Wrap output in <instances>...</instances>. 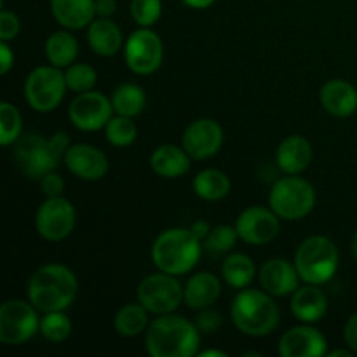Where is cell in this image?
Wrapping results in <instances>:
<instances>
[{
    "mask_svg": "<svg viewBox=\"0 0 357 357\" xmlns=\"http://www.w3.org/2000/svg\"><path fill=\"white\" fill-rule=\"evenodd\" d=\"M199 357H227L225 351H213V349H209V351H199L197 352Z\"/></svg>",
    "mask_w": 357,
    "mask_h": 357,
    "instance_id": "45",
    "label": "cell"
},
{
    "mask_svg": "<svg viewBox=\"0 0 357 357\" xmlns=\"http://www.w3.org/2000/svg\"><path fill=\"white\" fill-rule=\"evenodd\" d=\"M66 86L73 93H86V91L94 89L98 80L96 70L87 63H73L68 68H65Z\"/></svg>",
    "mask_w": 357,
    "mask_h": 357,
    "instance_id": "34",
    "label": "cell"
},
{
    "mask_svg": "<svg viewBox=\"0 0 357 357\" xmlns=\"http://www.w3.org/2000/svg\"><path fill=\"white\" fill-rule=\"evenodd\" d=\"M234 326L248 337L271 335L281 321L279 305L265 289H239L230 305Z\"/></svg>",
    "mask_w": 357,
    "mask_h": 357,
    "instance_id": "5",
    "label": "cell"
},
{
    "mask_svg": "<svg viewBox=\"0 0 357 357\" xmlns=\"http://www.w3.org/2000/svg\"><path fill=\"white\" fill-rule=\"evenodd\" d=\"M321 105L330 115L338 119L351 117L357 110V89L344 79H331L321 87Z\"/></svg>",
    "mask_w": 357,
    "mask_h": 357,
    "instance_id": "19",
    "label": "cell"
},
{
    "mask_svg": "<svg viewBox=\"0 0 357 357\" xmlns=\"http://www.w3.org/2000/svg\"><path fill=\"white\" fill-rule=\"evenodd\" d=\"M124 59L128 68L136 75H150L157 72L164 59V44L152 28L132 31L124 44Z\"/></svg>",
    "mask_w": 357,
    "mask_h": 357,
    "instance_id": "12",
    "label": "cell"
},
{
    "mask_svg": "<svg viewBox=\"0 0 357 357\" xmlns=\"http://www.w3.org/2000/svg\"><path fill=\"white\" fill-rule=\"evenodd\" d=\"M150 166H152L153 173L159 174L160 178L174 180L190 171L192 157L188 155L183 146L166 143L153 150V153L150 155Z\"/></svg>",
    "mask_w": 357,
    "mask_h": 357,
    "instance_id": "25",
    "label": "cell"
},
{
    "mask_svg": "<svg viewBox=\"0 0 357 357\" xmlns=\"http://www.w3.org/2000/svg\"><path fill=\"white\" fill-rule=\"evenodd\" d=\"M344 342L347 349H351L354 354H357V312L349 317L344 328Z\"/></svg>",
    "mask_w": 357,
    "mask_h": 357,
    "instance_id": "40",
    "label": "cell"
},
{
    "mask_svg": "<svg viewBox=\"0 0 357 357\" xmlns=\"http://www.w3.org/2000/svg\"><path fill=\"white\" fill-rule=\"evenodd\" d=\"M112 105H114L115 114L135 119L136 115H139L145 110L146 94L143 87H139L138 84H121L112 93Z\"/></svg>",
    "mask_w": 357,
    "mask_h": 357,
    "instance_id": "30",
    "label": "cell"
},
{
    "mask_svg": "<svg viewBox=\"0 0 357 357\" xmlns=\"http://www.w3.org/2000/svg\"><path fill=\"white\" fill-rule=\"evenodd\" d=\"M79 54V42L73 37L72 30L54 31L45 40V58L49 65L56 68H68L73 65Z\"/></svg>",
    "mask_w": 357,
    "mask_h": 357,
    "instance_id": "26",
    "label": "cell"
},
{
    "mask_svg": "<svg viewBox=\"0 0 357 357\" xmlns=\"http://www.w3.org/2000/svg\"><path fill=\"white\" fill-rule=\"evenodd\" d=\"M87 42L94 54L110 58L124 49V35L121 26L110 17H94L87 26Z\"/></svg>",
    "mask_w": 357,
    "mask_h": 357,
    "instance_id": "21",
    "label": "cell"
},
{
    "mask_svg": "<svg viewBox=\"0 0 357 357\" xmlns=\"http://www.w3.org/2000/svg\"><path fill=\"white\" fill-rule=\"evenodd\" d=\"M223 128L213 119H197L190 122L181 136V146L192 160H206L216 155L223 145Z\"/></svg>",
    "mask_w": 357,
    "mask_h": 357,
    "instance_id": "15",
    "label": "cell"
},
{
    "mask_svg": "<svg viewBox=\"0 0 357 357\" xmlns=\"http://www.w3.org/2000/svg\"><path fill=\"white\" fill-rule=\"evenodd\" d=\"M114 112L112 98L91 89L73 98L68 107V117L77 129L93 132L105 129L108 121L114 117Z\"/></svg>",
    "mask_w": 357,
    "mask_h": 357,
    "instance_id": "13",
    "label": "cell"
},
{
    "mask_svg": "<svg viewBox=\"0 0 357 357\" xmlns=\"http://www.w3.org/2000/svg\"><path fill=\"white\" fill-rule=\"evenodd\" d=\"M40 310L30 300H6L0 307V342L23 345L40 331Z\"/></svg>",
    "mask_w": 357,
    "mask_h": 357,
    "instance_id": "9",
    "label": "cell"
},
{
    "mask_svg": "<svg viewBox=\"0 0 357 357\" xmlns=\"http://www.w3.org/2000/svg\"><path fill=\"white\" fill-rule=\"evenodd\" d=\"M21 30L20 17L10 10H2L0 13V40L10 42L17 37Z\"/></svg>",
    "mask_w": 357,
    "mask_h": 357,
    "instance_id": "38",
    "label": "cell"
},
{
    "mask_svg": "<svg viewBox=\"0 0 357 357\" xmlns=\"http://www.w3.org/2000/svg\"><path fill=\"white\" fill-rule=\"evenodd\" d=\"M316 201V188L310 181L300 178L298 174L279 178L272 185L271 194H268V204L272 211L281 220H288V222H296L310 215Z\"/></svg>",
    "mask_w": 357,
    "mask_h": 357,
    "instance_id": "7",
    "label": "cell"
},
{
    "mask_svg": "<svg viewBox=\"0 0 357 357\" xmlns=\"http://www.w3.org/2000/svg\"><path fill=\"white\" fill-rule=\"evenodd\" d=\"M65 166L73 176L84 181H98L108 173V157L89 143L70 145L65 153Z\"/></svg>",
    "mask_w": 357,
    "mask_h": 357,
    "instance_id": "16",
    "label": "cell"
},
{
    "mask_svg": "<svg viewBox=\"0 0 357 357\" xmlns=\"http://www.w3.org/2000/svg\"><path fill=\"white\" fill-rule=\"evenodd\" d=\"M279 216L272 209L261 206L246 208L236 220V230L241 241L251 246L272 243L281 230Z\"/></svg>",
    "mask_w": 357,
    "mask_h": 357,
    "instance_id": "14",
    "label": "cell"
},
{
    "mask_svg": "<svg viewBox=\"0 0 357 357\" xmlns=\"http://www.w3.org/2000/svg\"><path fill=\"white\" fill-rule=\"evenodd\" d=\"M223 281L234 289H244L253 282L257 267L246 253H232L223 260Z\"/></svg>",
    "mask_w": 357,
    "mask_h": 357,
    "instance_id": "28",
    "label": "cell"
},
{
    "mask_svg": "<svg viewBox=\"0 0 357 357\" xmlns=\"http://www.w3.org/2000/svg\"><path fill=\"white\" fill-rule=\"evenodd\" d=\"M23 131V119L20 110L9 101L0 103V143L3 146L14 145Z\"/></svg>",
    "mask_w": 357,
    "mask_h": 357,
    "instance_id": "33",
    "label": "cell"
},
{
    "mask_svg": "<svg viewBox=\"0 0 357 357\" xmlns=\"http://www.w3.org/2000/svg\"><path fill=\"white\" fill-rule=\"evenodd\" d=\"M51 14L66 30H82L96 17L94 0H49Z\"/></svg>",
    "mask_w": 357,
    "mask_h": 357,
    "instance_id": "24",
    "label": "cell"
},
{
    "mask_svg": "<svg viewBox=\"0 0 357 357\" xmlns=\"http://www.w3.org/2000/svg\"><path fill=\"white\" fill-rule=\"evenodd\" d=\"M79 281L72 268L61 264H45L28 281V300L40 312L66 310L75 302Z\"/></svg>",
    "mask_w": 357,
    "mask_h": 357,
    "instance_id": "3",
    "label": "cell"
},
{
    "mask_svg": "<svg viewBox=\"0 0 357 357\" xmlns=\"http://www.w3.org/2000/svg\"><path fill=\"white\" fill-rule=\"evenodd\" d=\"M282 357H321L328 354L326 337L310 324L303 323L286 331L279 340Z\"/></svg>",
    "mask_w": 357,
    "mask_h": 357,
    "instance_id": "17",
    "label": "cell"
},
{
    "mask_svg": "<svg viewBox=\"0 0 357 357\" xmlns=\"http://www.w3.org/2000/svg\"><path fill=\"white\" fill-rule=\"evenodd\" d=\"M222 295V281L211 272H197L183 286V302L188 309L202 310L211 307Z\"/></svg>",
    "mask_w": 357,
    "mask_h": 357,
    "instance_id": "23",
    "label": "cell"
},
{
    "mask_svg": "<svg viewBox=\"0 0 357 357\" xmlns=\"http://www.w3.org/2000/svg\"><path fill=\"white\" fill-rule=\"evenodd\" d=\"M68 86L65 72L52 65H42L31 70L24 80V100L31 110L49 114L61 105Z\"/></svg>",
    "mask_w": 357,
    "mask_h": 357,
    "instance_id": "8",
    "label": "cell"
},
{
    "mask_svg": "<svg viewBox=\"0 0 357 357\" xmlns=\"http://www.w3.org/2000/svg\"><path fill=\"white\" fill-rule=\"evenodd\" d=\"M68 146L70 136L63 131L54 132L49 138L38 132L21 135L14 142V164L26 178L40 181L45 174L58 169L59 164L65 160Z\"/></svg>",
    "mask_w": 357,
    "mask_h": 357,
    "instance_id": "1",
    "label": "cell"
},
{
    "mask_svg": "<svg viewBox=\"0 0 357 357\" xmlns=\"http://www.w3.org/2000/svg\"><path fill=\"white\" fill-rule=\"evenodd\" d=\"M261 289L272 296L293 295L300 288V275L295 264L284 258H271L258 271Z\"/></svg>",
    "mask_w": 357,
    "mask_h": 357,
    "instance_id": "18",
    "label": "cell"
},
{
    "mask_svg": "<svg viewBox=\"0 0 357 357\" xmlns=\"http://www.w3.org/2000/svg\"><path fill=\"white\" fill-rule=\"evenodd\" d=\"M192 188H194L195 195L201 197L202 201H222L223 197L230 194L232 188V181L227 176L223 171L209 167V169H202L195 174L194 181H192Z\"/></svg>",
    "mask_w": 357,
    "mask_h": 357,
    "instance_id": "27",
    "label": "cell"
},
{
    "mask_svg": "<svg viewBox=\"0 0 357 357\" xmlns=\"http://www.w3.org/2000/svg\"><path fill=\"white\" fill-rule=\"evenodd\" d=\"M351 250H352V257H354V260H356V264H357V230H356L354 236H352Z\"/></svg>",
    "mask_w": 357,
    "mask_h": 357,
    "instance_id": "47",
    "label": "cell"
},
{
    "mask_svg": "<svg viewBox=\"0 0 357 357\" xmlns=\"http://www.w3.org/2000/svg\"><path fill=\"white\" fill-rule=\"evenodd\" d=\"M77 211L66 197H47L35 213V230L49 243L65 241L73 232Z\"/></svg>",
    "mask_w": 357,
    "mask_h": 357,
    "instance_id": "11",
    "label": "cell"
},
{
    "mask_svg": "<svg viewBox=\"0 0 357 357\" xmlns=\"http://www.w3.org/2000/svg\"><path fill=\"white\" fill-rule=\"evenodd\" d=\"M291 314L300 323L314 324L323 319L328 312V298L319 286L305 284L300 286L291 296L289 303Z\"/></svg>",
    "mask_w": 357,
    "mask_h": 357,
    "instance_id": "22",
    "label": "cell"
},
{
    "mask_svg": "<svg viewBox=\"0 0 357 357\" xmlns=\"http://www.w3.org/2000/svg\"><path fill=\"white\" fill-rule=\"evenodd\" d=\"M312 145L300 135H291L279 143L275 150V164L286 174H300L312 162Z\"/></svg>",
    "mask_w": 357,
    "mask_h": 357,
    "instance_id": "20",
    "label": "cell"
},
{
    "mask_svg": "<svg viewBox=\"0 0 357 357\" xmlns=\"http://www.w3.org/2000/svg\"><path fill=\"white\" fill-rule=\"evenodd\" d=\"M40 333L52 344H61L72 335V321L65 310L45 312L40 319Z\"/></svg>",
    "mask_w": 357,
    "mask_h": 357,
    "instance_id": "32",
    "label": "cell"
},
{
    "mask_svg": "<svg viewBox=\"0 0 357 357\" xmlns=\"http://www.w3.org/2000/svg\"><path fill=\"white\" fill-rule=\"evenodd\" d=\"M354 352L351 351V349H347V351H333V352H328V357H351Z\"/></svg>",
    "mask_w": 357,
    "mask_h": 357,
    "instance_id": "46",
    "label": "cell"
},
{
    "mask_svg": "<svg viewBox=\"0 0 357 357\" xmlns=\"http://www.w3.org/2000/svg\"><path fill=\"white\" fill-rule=\"evenodd\" d=\"M145 347L152 357H192L201 347V331L195 323L178 314H162L146 328Z\"/></svg>",
    "mask_w": 357,
    "mask_h": 357,
    "instance_id": "2",
    "label": "cell"
},
{
    "mask_svg": "<svg viewBox=\"0 0 357 357\" xmlns=\"http://www.w3.org/2000/svg\"><path fill=\"white\" fill-rule=\"evenodd\" d=\"M293 264L305 284H326L337 274L340 251L330 237L310 236L296 248Z\"/></svg>",
    "mask_w": 357,
    "mask_h": 357,
    "instance_id": "6",
    "label": "cell"
},
{
    "mask_svg": "<svg viewBox=\"0 0 357 357\" xmlns=\"http://www.w3.org/2000/svg\"><path fill=\"white\" fill-rule=\"evenodd\" d=\"M149 310L139 302L121 307L114 317V328L121 337L132 338L149 328Z\"/></svg>",
    "mask_w": 357,
    "mask_h": 357,
    "instance_id": "29",
    "label": "cell"
},
{
    "mask_svg": "<svg viewBox=\"0 0 357 357\" xmlns=\"http://www.w3.org/2000/svg\"><path fill=\"white\" fill-rule=\"evenodd\" d=\"M190 229H192V232L199 237V239L204 241L206 237L209 236V232H211L213 227H209V223L204 222V220H199V222H195Z\"/></svg>",
    "mask_w": 357,
    "mask_h": 357,
    "instance_id": "43",
    "label": "cell"
},
{
    "mask_svg": "<svg viewBox=\"0 0 357 357\" xmlns=\"http://www.w3.org/2000/svg\"><path fill=\"white\" fill-rule=\"evenodd\" d=\"M40 192L45 197H59L65 192V180H63L61 174H58L56 171L45 174L40 181Z\"/></svg>",
    "mask_w": 357,
    "mask_h": 357,
    "instance_id": "39",
    "label": "cell"
},
{
    "mask_svg": "<svg viewBox=\"0 0 357 357\" xmlns=\"http://www.w3.org/2000/svg\"><path fill=\"white\" fill-rule=\"evenodd\" d=\"M136 302L155 316L171 314L183 302V286L178 281V275L159 271L142 279L136 288Z\"/></svg>",
    "mask_w": 357,
    "mask_h": 357,
    "instance_id": "10",
    "label": "cell"
},
{
    "mask_svg": "<svg viewBox=\"0 0 357 357\" xmlns=\"http://www.w3.org/2000/svg\"><path fill=\"white\" fill-rule=\"evenodd\" d=\"M185 6L192 7V9H208L211 7L216 0H183Z\"/></svg>",
    "mask_w": 357,
    "mask_h": 357,
    "instance_id": "44",
    "label": "cell"
},
{
    "mask_svg": "<svg viewBox=\"0 0 357 357\" xmlns=\"http://www.w3.org/2000/svg\"><path fill=\"white\" fill-rule=\"evenodd\" d=\"M237 239H239V236H237L236 225H216L213 227L209 236L202 241V246L209 253H229L236 246Z\"/></svg>",
    "mask_w": 357,
    "mask_h": 357,
    "instance_id": "35",
    "label": "cell"
},
{
    "mask_svg": "<svg viewBox=\"0 0 357 357\" xmlns=\"http://www.w3.org/2000/svg\"><path fill=\"white\" fill-rule=\"evenodd\" d=\"M162 14L160 0H131V16L138 26L152 28Z\"/></svg>",
    "mask_w": 357,
    "mask_h": 357,
    "instance_id": "36",
    "label": "cell"
},
{
    "mask_svg": "<svg viewBox=\"0 0 357 357\" xmlns=\"http://www.w3.org/2000/svg\"><path fill=\"white\" fill-rule=\"evenodd\" d=\"M96 17H112L117 10V0H94Z\"/></svg>",
    "mask_w": 357,
    "mask_h": 357,
    "instance_id": "42",
    "label": "cell"
},
{
    "mask_svg": "<svg viewBox=\"0 0 357 357\" xmlns=\"http://www.w3.org/2000/svg\"><path fill=\"white\" fill-rule=\"evenodd\" d=\"M197 312L199 314L195 316L194 323L201 333H216L220 330V326H222V316H220L218 310L208 307V309L197 310Z\"/></svg>",
    "mask_w": 357,
    "mask_h": 357,
    "instance_id": "37",
    "label": "cell"
},
{
    "mask_svg": "<svg viewBox=\"0 0 357 357\" xmlns=\"http://www.w3.org/2000/svg\"><path fill=\"white\" fill-rule=\"evenodd\" d=\"M13 66H14L13 49H10L9 42L0 40V72H2V75H7Z\"/></svg>",
    "mask_w": 357,
    "mask_h": 357,
    "instance_id": "41",
    "label": "cell"
},
{
    "mask_svg": "<svg viewBox=\"0 0 357 357\" xmlns=\"http://www.w3.org/2000/svg\"><path fill=\"white\" fill-rule=\"evenodd\" d=\"M105 138L110 145L117 146V149H126L138 138V126L132 121V117L117 114L105 126Z\"/></svg>",
    "mask_w": 357,
    "mask_h": 357,
    "instance_id": "31",
    "label": "cell"
},
{
    "mask_svg": "<svg viewBox=\"0 0 357 357\" xmlns=\"http://www.w3.org/2000/svg\"><path fill=\"white\" fill-rule=\"evenodd\" d=\"M204 246L192 229H167L155 237L152 244V261L157 271L183 275L194 271L201 260Z\"/></svg>",
    "mask_w": 357,
    "mask_h": 357,
    "instance_id": "4",
    "label": "cell"
}]
</instances>
